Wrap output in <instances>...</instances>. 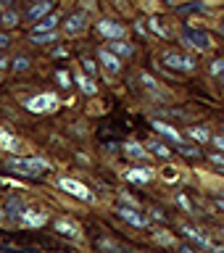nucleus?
<instances>
[{
    "mask_svg": "<svg viewBox=\"0 0 224 253\" xmlns=\"http://www.w3.org/2000/svg\"><path fill=\"white\" fill-rule=\"evenodd\" d=\"M222 235H224V229H222Z\"/></svg>",
    "mask_w": 224,
    "mask_h": 253,
    "instance_id": "c03bdc74",
    "label": "nucleus"
},
{
    "mask_svg": "<svg viewBox=\"0 0 224 253\" xmlns=\"http://www.w3.org/2000/svg\"><path fill=\"white\" fill-rule=\"evenodd\" d=\"M211 164H217V166H224V156H211Z\"/></svg>",
    "mask_w": 224,
    "mask_h": 253,
    "instance_id": "c9c22d12",
    "label": "nucleus"
},
{
    "mask_svg": "<svg viewBox=\"0 0 224 253\" xmlns=\"http://www.w3.org/2000/svg\"><path fill=\"white\" fill-rule=\"evenodd\" d=\"M58 21H61L58 13H47V16H43V19H40V24H37V27L32 29V32H53Z\"/></svg>",
    "mask_w": 224,
    "mask_h": 253,
    "instance_id": "f3484780",
    "label": "nucleus"
},
{
    "mask_svg": "<svg viewBox=\"0 0 224 253\" xmlns=\"http://www.w3.org/2000/svg\"><path fill=\"white\" fill-rule=\"evenodd\" d=\"M211 74L214 77H224V61H214L211 63Z\"/></svg>",
    "mask_w": 224,
    "mask_h": 253,
    "instance_id": "cd10ccee",
    "label": "nucleus"
},
{
    "mask_svg": "<svg viewBox=\"0 0 224 253\" xmlns=\"http://www.w3.org/2000/svg\"><path fill=\"white\" fill-rule=\"evenodd\" d=\"M11 45V40H8V35H0V50H3V47H8Z\"/></svg>",
    "mask_w": 224,
    "mask_h": 253,
    "instance_id": "f704fd0d",
    "label": "nucleus"
},
{
    "mask_svg": "<svg viewBox=\"0 0 224 253\" xmlns=\"http://www.w3.org/2000/svg\"><path fill=\"white\" fill-rule=\"evenodd\" d=\"M29 69V58L27 55H19V58L13 61V71H27Z\"/></svg>",
    "mask_w": 224,
    "mask_h": 253,
    "instance_id": "bb28decb",
    "label": "nucleus"
},
{
    "mask_svg": "<svg viewBox=\"0 0 224 253\" xmlns=\"http://www.w3.org/2000/svg\"><path fill=\"white\" fill-rule=\"evenodd\" d=\"M150 179H153V169H150V166L127 171V182H132V185H145V182H150Z\"/></svg>",
    "mask_w": 224,
    "mask_h": 253,
    "instance_id": "ddd939ff",
    "label": "nucleus"
},
{
    "mask_svg": "<svg viewBox=\"0 0 224 253\" xmlns=\"http://www.w3.org/2000/svg\"><path fill=\"white\" fill-rule=\"evenodd\" d=\"M53 229L58 235L69 237V240H79V237H82V229H79V224H77V221H71V219H55Z\"/></svg>",
    "mask_w": 224,
    "mask_h": 253,
    "instance_id": "423d86ee",
    "label": "nucleus"
},
{
    "mask_svg": "<svg viewBox=\"0 0 224 253\" xmlns=\"http://www.w3.org/2000/svg\"><path fill=\"white\" fill-rule=\"evenodd\" d=\"M85 27H87V16H85V13H71L69 19H66V24H63V29H66V35H69V37L82 35Z\"/></svg>",
    "mask_w": 224,
    "mask_h": 253,
    "instance_id": "f8f14e48",
    "label": "nucleus"
},
{
    "mask_svg": "<svg viewBox=\"0 0 224 253\" xmlns=\"http://www.w3.org/2000/svg\"><path fill=\"white\" fill-rule=\"evenodd\" d=\"M8 63H11V61H8V58H5V55H3V53H0V69H5V66H8Z\"/></svg>",
    "mask_w": 224,
    "mask_h": 253,
    "instance_id": "e433bc0d",
    "label": "nucleus"
},
{
    "mask_svg": "<svg viewBox=\"0 0 224 253\" xmlns=\"http://www.w3.org/2000/svg\"><path fill=\"white\" fill-rule=\"evenodd\" d=\"M24 106H27V111H32V114H47V111L58 108V95L55 92H40L35 98H29Z\"/></svg>",
    "mask_w": 224,
    "mask_h": 253,
    "instance_id": "f03ea898",
    "label": "nucleus"
},
{
    "mask_svg": "<svg viewBox=\"0 0 224 253\" xmlns=\"http://www.w3.org/2000/svg\"><path fill=\"white\" fill-rule=\"evenodd\" d=\"M190 137H195L198 142H209L211 140V134L206 126H190Z\"/></svg>",
    "mask_w": 224,
    "mask_h": 253,
    "instance_id": "5701e85b",
    "label": "nucleus"
},
{
    "mask_svg": "<svg viewBox=\"0 0 224 253\" xmlns=\"http://www.w3.org/2000/svg\"><path fill=\"white\" fill-rule=\"evenodd\" d=\"M19 148H21L19 137H13L8 129H3V126H0V150H5V153H16Z\"/></svg>",
    "mask_w": 224,
    "mask_h": 253,
    "instance_id": "4468645a",
    "label": "nucleus"
},
{
    "mask_svg": "<svg viewBox=\"0 0 224 253\" xmlns=\"http://www.w3.org/2000/svg\"><path fill=\"white\" fill-rule=\"evenodd\" d=\"M82 63H85V71H87V74H95V61L87 58V61H82Z\"/></svg>",
    "mask_w": 224,
    "mask_h": 253,
    "instance_id": "473e14b6",
    "label": "nucleus"
},
{
    "mask_svg": "<svg viewBox=\"0 0 224 253\" xmlns=\"http://www.w3.org/2000/svg\"><path fill=\"white\" fill-rule=\"evenodd\" d=\"M98 32L106 40H124V35H127V29L122 27V24H119V21H108V19L98 21Z\"/></svg>",
    "mask_w": 224,
    "mask_h": 253,
    "instance_id": "0eeeda50",
    "label": "nucleus"
},
{
    "mask_svg": "<svg viewBox=\"0 0 224 253\" xmlns=\"http://www.w3.org/2000/svg\"><path fill=\"white\" fill-rule=\"evenodd\" d=\"M58 187L63 190V193H69V195H74V198H79V201H85V203H90V201H95L92 190L87 187V185H82V182L71 179V177H61V179H58Z\"/></svg>",
    "mask_w": 224,
    "mask_h": 253,
    "instance_id": "7ed1b4c3",
    "label": "nucleus"
},
{
    "mask_svg": "<svg viewBox=\"0 0 224 253\" xmlns=\"http://www.w3.org/2000/svg\"><path fill=\"white\" fill-rule=\"evenodd\" d=\"M108 50L116 53V55H132V45L119 42V40H111V42H108Z\"/></svg>",
    "mask_w": 224,
    "mask_h": 253,
    "instance_id": "aec40b11",
    "label": "nucleus"
},
{
    "mask_svg": "<svg viewBox=\"0 0 224 253\" xmlns=\"http://www.w3.org/2000/svg\"><path fill=\"white\" fill-rule=\"evenodd\" d=\"M222 134H224V126H222Z\"/></svg>",
    "mask_w": 224,
    "mask_h": 253,
    "instance_id": "37998d69",
    "label": "nucleus"
},
{
    "mask_svg": "<svg viewBox=\"0 0 224 253\" xmlns=\"http://www.w3.org/2000/svg\"><path fill=\"white\" fill-rule=\"evenodd\" d=\"M77 84H79V90H82L85 95H95V92H98V87L92 84V79L85 77V74H77Z\"/></svg>",
    "mask_w": 224,
    "mask_h": 253,
    "instance_id": "a211bd4d",
    "label": "nucleus"
},
{
    "mask_svg": "<svg viewBox=\"0 0 224 253\" xmlns=\"http://www.w3.org/2000/svg\"><path fill=\"white\" fill-rule=\"evenodd\" d=\"M0 8H3V5H0Z\"/></svg>",
    "mask_w": 224,
    "mask_h": 253,
    "instance_id": "a18cd8bd",
    "label": "nucleus"
},
{
    "mask_svg": "<svg viewBox=\"0 0 224 253\" xmlns=\"http://www.w3.org/2000/svg\"><path fill=\"white\" fill-rule=\"evenodd\" d=\"M0 219H3V211H0Z\"/></svg>",
    "mask_w": 224,
    "mask_h": 253,
    "instance_id": "79ce46f5",
    "label": "nucleus"
},
{
    "mask_svg": "<svg viewBox=\"0 0 224 253\" xmlns=\"http://www.w3.org/2000/svg\"><path fill=\"white\" fill-rule=\"evenodd\" d=\"M153 129L158 132V134H164V137H169L172 142H177V145H182V134L174 129V126H169L166 122H153Z\"/></svg>",
    "mask_w": 224,
    "mask_h": 253,
    "instance_id": "dca6fc26",
    "label": "nucleus"
},
{
    "mask_svg": "<svg viewBox=\"0 0 224 253\" xmlns=\"http://www.w3.org/2000/svg\"><path fill=\"white\" fill-rule=\"evenodd\" d=\"M0 24H3L5 29L16 27V24H19V13L16 11H0Z\"/></svg>",
    "mask_w": 224,
    "mask_h": 253,
    "instance_id": "412c9836",
    "label": "nucleus"
},
{
    "mask_svg": "<svg viewBox=\"0 0 224 253\" xmlns=\"http://www.w3.org/2000/svg\"><path fill=\"white\" fill-rule=\"evenodd\" d=\"M153 237H156V243H161V245H174V240H172L169 235H161V232H156Z\"/></svg>",
    "mask_w": 224,
    "mask_h": 253,
    "instance_id": "c756f323",
    "label": "nucleus"
},
{
    "mask_svg": "<svg viewBox=\"0 0 224 253\" xmlns=\"http://www.w3.org/2000/svg\"><path fill=\"white\" fill-rule=\"evenodd\" d=\"M211 142H214V148H219L222 153H224V134H217V137H211Z\"/></svg>",
    "mask_w": 224,
    "mask_h": 253,
    "instance_id": "2f4dec72",
    "label": "nucleus"
},
{
    "mask_svg": "<svg viewBox=\"0 0 224 253\" xmlns=\"http://www.w3.org/2000/svg\"><path fill=\"white\" fill-rule=\"evenodd\" d=\"M8 3H11V0H0V5H8Z\"/></svg>",
    "mask_w": 224,
    "mask_h": 253,
    "instance_id": "ea45409f",
    "label": "nucleus"
},
{
    "mask_svg": "<svg viewBox=\"0 0 224 253\" xmlns=\"http://www.w3.org/2000/svg\"><path fill=\"white\" fill-rule=\"evenodd\" d=\"M219 32H222V35H224V21H222V24H219Z\"/></svg>",
    "mask_w": 224,
    "mask_h": 253,
    "instance_id": "58836bf2",
    "label": "nucleus"
},
{
    "mask_svg": "<svg viewBox=\"0 0 224 253\" xmlns=\"http://www.w3.org/2000/svg\"><path fill=\"white\" fill-rule=\"evenodd\" d=\"M55 79L61 82V87H71V77L66 74V71H58V74H55Z\"/></svg>",
    "mask_w": 224,
    "mask_h": 253,
    "instance_id": "c85d7f7f",
    "label": "nucleus"
},
{
    "mask_svg": "<svg viewBox=\"0 0 224 253\" xmlns=\"http://www.w3.org/2000/svg\"><path fill=\"white\" fill-rule=\"evenodd\" d=\"M21 224L24 227H32V229H40L47 221V213L45 211H37V209H24L21 211Z\"/></svg>",
    "mask_w": 224,
    "mask_h": 253,
    "instance_id": "6e6552de",
    "label": "nucleus"
},
{
    "mask_svg": "<svg viewBox=\"0 0 224 253\" xmlns=\"http://www.w3.org/2000/svg\"><path fill=\"white\" fill-rule=\"evenodd\" d=\"M124 153L130 156V158H142V161L148 158V150L142 148V145H137V142H130V145H124Z\"/></svg>",
    "mask_w": 224,
    "mask_h": 253,
    "instance_id": "6ab92c4d",
    "label": "nucleus"
},
{
    "mask_svg": "<svg viewBox=\"0 0 224 253\" xmlns=\"http://www.w3.org/2000/svg\"><path fill=\"white\" fill-rule=\"evenodd\" d=\"M148 148H150V150H153V153H156V156H161V158H169V156H172V150H169V148H166V145H164V142H150V145H148Z\"/></svg>",
    "mask_w": 224,
    "mask_h": 253,
    "instance_id": "393cba45",
    "label": "nucleus"
},
{
    "mask_svg": "<svg viewBox=\"0 0 224 253\" xmlns=\"http://www.w3.org/2000/svg\"><path fill=\"white\" fill-rule=\"evenodd\" d=\"M177 203H179V206H182V209H185V211H193V203H190L185 195H177Z\"/></svg>",
    "mask_w": 224,
    "mask_h": 253,
    "instance_id": "7c9ffc66",
    "label": "nucleus"
},
{
    "mask_svg": "<svg viewBox=\"0 0 224 253\" xmlns=\"http://www.w3.org/2000/svg\"><path fill=\"white\" fill-rule=\"evenodd\" d=\"M8 171L13 174H21V177H40V174L47 171V161H43V158H11V161L5 164Z\"/></svg>",
    "mask_w": 224,
    "mask_h": 253,
    "instance_id": "f257e3e1",
    "label": "nucleus"
},
{
    "mask_svg": "<svg viewBox=\"0 0 224 253\" xmlns=\"http://www.w3.org/2000/svg\"><path fill=\"white\" fill-rule=\"evenodd\" d=\"M5 209H8V213H11V216H13V213H16V216H21V211H24V203H21V198H11Z\"/></svg>",
    "mask_w": 224,
    "mask_h": 253,
    "instance_id": "b1692460",
    "label": "nucleus"
},
{
    "mask_svg": "<svg viewBox=\"0 0 224 253\" xmlns=\"http://www.w3.org/2000/svg\"><path fill=\"white\" fill-rule=\"evenodd\" d=\"M164 177H166V179H174V177H177V171H174V166H166Z\"/></svg>",
    "mask_w": 224,
    "mask_h": 253,
    "instance_id": "72a5a7b5",
    "label": "nucleus"
},
{
    "mask_svg": "<svg viewBox=\"0 0 224 253\" xmlns=\"http://www.w3.org/2000/svg\"><path fill=\"white\" fill-rule=\"evenodd\" d=\"M98 61L106 66L108 74H119V71H122V61H119V55L111 53L108 47H100V50H98Z\"/></svg>",
    "mask_w": 224,
    "mask_h": 253,
    "instance_id": "1a4fd4ad",
    "label": "nucleus"
},
{
    "mask_svg": "<svg viewBox=\"0 0 224 253\" xmlns=\"http://www.w3.org/2000/svg\"><path fill=\"white\" fill-rule=\"evenodd\" d=\"M119 216H122V219L127 221V224L140 227V229H145V227L150 224L145 213H140V211H134V209H127V206H124V209H119Z\"/></svg>",
    "mask_w": 224,
    "mask_h": 253,
    "instance_id": "9d476101",
    "label": "nucleus"
},
{
    "mask_svg": "<svg viewBox=\"0 0 224 253\" xmlns=\"http://www.w3.org/2000/svg\"><path fill=\"white\" fill-rule=\"evenodd\" d=\"M50 11H53V3H50V0H40V3H32V8L27 11V16H29L32 21H40L43 16H47Z\"/></svg>",
    "mask_w": 224,
    "mask_h": 253,
    "instance_id": "2eb2a0df",
    "label": "nucleus"
},
{
    "mask_svg": "<svg viewBox=\"0 0 224 253\" xmlns=\"http://www.w3.org/2000/svg\"><path fill=\"white\" fill-rule=\"evenodd\" d=\"M161 63L169 66V69H174V71H193L195 69V61L190 58V55H185V53H177V50H166L161 55Z\"/></svg>",
    "mask_w": 224,
    "mask_h": 253,
    "instance_id": "20e7f679",
    "label": "nucleus"
},
{
    "mask_svg": "<svg viewBox=\"0 0 224 253\" xmlns=\"http://www.w3.org/2000/svg\"><path fill=\"white\" fill-rule=\"evenodd\" d=\"M182 235L190 237V240H193V243L198 245V248H211V251H214V243H211L209 237H206V235L201 232V229H195L193 224H182Z\"/></svg>",
    "mask_w": 224,
    "mask_h": 253,
    "instance_id": "9b49d317",
    "label": "nucleus"
},
{
    "mask_svg": "<svg viewBox=\"0 0 224 253\" xmlns=\"http://www.w3.org/2000/svg\"><path fill=\"white\" fill-rule=\"evenodd\" d=\"M182 45H187V47H195V50H209L211 47V37L206 35L203 29H185L182 32Z\"/></svg>",
    "mask_w": 224,
    "mask_h": 253,
    "instance_id": "39448f33",
    "label": "nucleus"
},
{
    "mask_svg": "<svg viewBox=\"0 0 224 253\" xmlns=\"http://www.w3.org/2000/svg\"><path fill=\"white\" fill-rule=\"evenodd\" d=\"M166 3H177V0H166Z\"/></svg>",
    "mask_w": 224,
    "mask_h": 253,
    "instance_id": "a19ab883",
    "label": "nucleus"
},
{
    "mask_svg": "<svg viewBox=\"0 0 224 253\" xmlns=\"http://www.w3.org/2000/svg\"><path fill=\"white\" fill-rule=\"evenodd\" d=\"M148 27L153 29L156 35H158V37H169V32H166V27H164V24L158 21V19H148Z\"/></svg>",
    "mask_w": 224,
    "mask_h": 253,
    "instance_id": "a878e982",
    "label": "nucleus"
},
{
    "mask_svg": "<svg viewBox=\"0 0 224 253\" xmlns=\"http://www.w3.org/2000/svg\"><path fill=\"white\" fill-rule=\"evenodd\" d=\"M217 209H222V211H224V198H219V201H217Z\"/></svg>",
    "mask_w": 224,
    "mask_h": 253,
    "instance_id": "4c0bfd02",
    "label": "nucleus"
},
{
    "mask_svg": "<svg viewBox=\"0 0 224 253\" xmlns=\"http://www.w3.org/2000/svg\"><path fill=\"white\" fill-rule=\"evenodd\" d=\"M32 42L37 45H45V42H55V32H32Z\"/></svg>",
    "mask_w": 224,
    "mask_h": 253,
    "instance_id": "4be33fe9",
    "label": "nucleus"
}]
</instances>
